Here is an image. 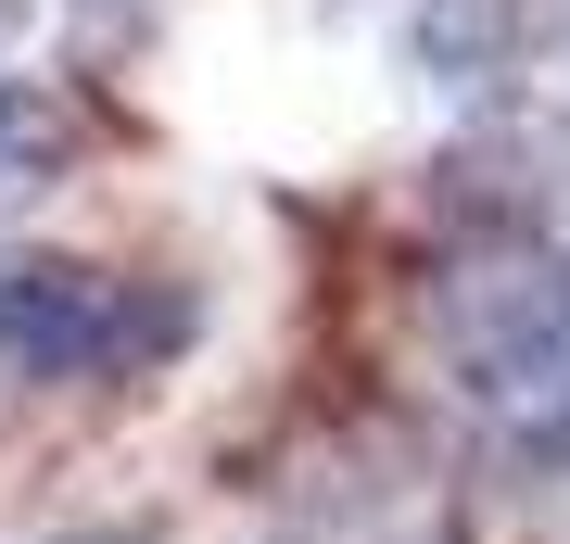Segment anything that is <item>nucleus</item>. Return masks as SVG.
I'll use <instances>...</instances> for the list:
<instances>
[{
    "mask_svg": "<svg viewBox=\"0 0 570 544\" xmlns=\"http://www.w3.org/2000/svg\"><path fill=\"white\" fill-rule=\"evenodd\" d=\"M89 544H102V532H89Z\"/></svg>",
    "mask_w": 570,
    "mask_h": 544,
    "instance_id": "7ed1b4c3",
    "label": "nucleus"
},
{
    "mask_svg": "<svg viewBox=\"0 0 570 544\" xmlns=\"http://www.w3.org/2000/svg\"><path fill=\"white\" fill-rule=\"evenodd\" d=\"M190 329L178 291L102 279V266H0V367L26 380H115V367H153Z\"/></svg>",
    "mask_w": 570,
    "mask_h": 544,
    "instance_id": "f257e3e1",
    "label": "nucleus"
},
{
    "mask_svg": "<svg viewBox=\"0 0 570 544\" xmlns=\"http://www.w3.org/2000/svg\"><path fill=\"white\" fill-rule=\"evenodd\" d=\"M51 152H63V115H51L39 89H13V77H0V190H26Z\"/></svg>",
    "mask_w": 570,
    "mask_h": 544,
    "instance_id": "f03ea898",
    "label": "nucleus"
}]
</instances>
